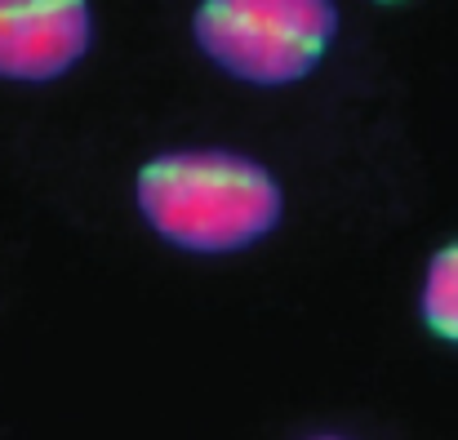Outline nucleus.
I'll list each match as a JSON object with an SVG mask.
<instances>
[{"label":"nucleus","mask_w":458,"mask_h":440,"mask_svg":"<svg viewBox=\"0 0 458 440\" xmlns=\"http://www.w3.org/2000/svg\"><path fill=\"white\" fill-rule=\"evenodd\" d=\"M134 205L165 245L200 258L241 254L285 218L281 178L232 147H174L152 156L134 178Z\"/></svg>","instance_id":"f257e3e1"},{"label":"nucleus","mask_w":458,"mask_h":440,"mask_svg":"<svg viewBox=\"0 0 458 440\" xmlns=\"http://www.w3.org/2000/svg\"><path fill=\"white\" fill-rule=\"evenodd\" d=\"M419 316L441 343L458 347V241L441 245L428 258L419 285Z\"/></svg>","instance_id":"20e7f679"},{"label":"nucleus","mask_w":458,"mask_h":440,"mask_svg":"<svg viewBox=\"0 0 458 440\" xmlns=\"http://www.w3.org/2000/svg\"><path fill=\"white\" fill-rule=\"evenodd\" d=\"M387 4H392V0H387Z\"/></svg>","instance_id":"423d86ee"},{"label":"nucleus","mask_w":458,"mask_h":440,"mask_svg":"<svg viewBox=\"0 0 458 440\" xmlns=\"http://www.w3.org/2000/svg\"><path fill=\"white\" fill-rule=\"evenodd\" d=\"M94 45L89 0H0V80L49 85Z\"/></svg>","instance_id":"7ed1b4c3"},{"label":"nucleus","mask_w":458,"mask_h":440,"mask_svg":"<svg viewBox=\"0 0 458 440\" xmlns=\"http://www.w3.org/2000/svg\"><path fill=\"white\" fill-rule=\"evenodd\" d=\"M196 49L232 80L281 89L307 80L334 36V0H200L191 13Z\"/></svg>","instance_id":"f03ea898"},{"label":"nucleus","mask_w":458,"mask_h":440,"mask_svg":"<svg viewBox=\"0 0 458 440\" xmlns=\"http://www.w3.org/2000/svg\"><path fill=\"white\" fill-rule=\"evenodd\" d=\"M307 440H352V436H338V432H320V436H307Z\"/></svg>","instance_id":"39448f33"}]
</instances>
